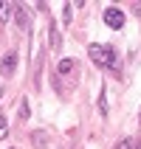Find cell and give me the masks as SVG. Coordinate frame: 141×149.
Here are the masks:
<instances>
[{"label":"cell","mask_w":141,"mask_h":149,"mask_svg":"<svg viewBox=\"0 0 141 149\" xmlns=\"http://www.w3.org/2000/svg\"><path fill=\"white\" fill-rule=\"evenodd\" d=\"M71 8H74V6H71V3H65V23H71Z\"/></svg>","instance_id":"13"},{"label":"cell","mask_w":141,"mask_h":149,"mask_svg":"<svg viewBox=\"0 0 141 149\" xmlns=\"http://www.w3.org/2000/svg\"><path fill=\"white\" fill-rule=\"evenodd\" d=\"M11 17H14L17 28H20L23 34H28V31H31V23H28V11H25V6H23V3H14V8H11Z\"/></svg>","instance_id":"2"},{"label":"cell","mask_w":141,"mask_h":149,"mask_svg":"<svg viewBox=\"0 0 141 149\" xmlns=\"http://www.w3.org/2000/svg\"><path fill=\"white\" fill-rule=\"evenodd\" d=\"M31 141H34V146H45V143H48V132H34L31 135Z\"/></svg>","instance_id":"8"},{"label":"cell","mask_w":141,"mask_h":149,"mask_svg":"<svg viewBox=\"0 0 141 149\" xmlns=\"http://www.w3.org/2000/svg\"><path fill=\"white\" fill-rule=\"evenodd\" d=\"M116 149H133V138H121L116 143Z\"/></svg>","instance_id":"10"},{"label":"cell","mask_w":141,"mask_h":149,"mask_svg":"<svg viewBox=\"0 0 141 149\" xmlns=\"http://www.w3.org/2000/svg\"><path fill=\"white\" fill-rule=\"evenodd\" d=\"M138 127H141V118H138Z\"/></svg>","instance_id":"15"},{"label":"cell","mask_w":141,"mask_h":149,"mask_svg":"<svg viewBox=\"0 0 141 149\" xmlns=\"http://www.w3.org/2000/svg\"><path fill=\"white\" fill-rule=\"evenodd\" d=\"M105 23H107L110 28H121V25H124V11L116 8V6H107L105 8Z\"/></svg>","instance_id":"3"},{"label":"cell","mask_w":141,"mask_h":149,"mask_svg":"<svg viewBox=\"0 0 141 149\" xmlns=\"http://www.w3.org/2000/svg\"><path fill=\"white\" fill-rule=\"evenodd\" d=\"M14 70H17V54H14V51H8V54L0 56V73H3V76H11Z\"/></svg>","instance_id":"4"},{"label":"cell","mask_w":141,"mask_h":149,"mask_svg":"<svg viewBox=\"0 0 141 149\" xmlns=\"http://www.w3.org/2000/svg\"><path fill=\"white\" fill-rule=\"evenodd\" d=\"M20 118H23V121H25V118H28V101H20Z\"/></svg>","instance_id":"12"},{"label":"cell","mask_w":141,"mask_h":149,"mask_svg":"<svg viewBox=\"0 0 141 149\" xmlns=\"http://www.w3.org/2000/svg\"><path fill=\"white\" fill-rule=\"evenodd\" d=\"M99 110H102V113H107V96H105V90L99 93Z\"/></svg>","instance_id":"11"},{"label":"cell","mask_w":141,"mask_h":149,"mask_svg":"<svg viewBox=\"0 0 141 149\" xmlns=\"http://www.w3.org/2000/svg\"><path fill=\"white\" fill-rule=\"evenodd\" d=\"M6 135H8V118H6V116H0V141H3Z\"/></svg>","instance_id":"9"},{"label":"cell","mask_w":141,"mask_h":149,"mask_svg":"<svg viewBox=\"0 0 141 149\" xmlns=\"http://www.w3.org/2000/svg\"><path fill=\"white\" fill-rule=\"evenodd\" d=\"M74 68H76L74 59H59V65H57V79H59V76H71V73H74Z\"/></svg>","instance_id":"6"},{"label":"cell","mask_w":141,"mask_h":149,"mask_svg":"<svg viewBox=\"0 0 141 149\" xmlns=\"http://www.w3.org/2000/svg\"><path fill=\"white\" fill-rule=\"evenodd\" d=\"M88 54H90V59L99 68H107V70H119L121 68V59H119L116 48H110V45H90Z\"/></svg>","instance_id":"1"},{"label":"cell","mask_w":141,"mask_h":149,"mask_svg":"<svg viewBox=\"0 0 141 149\" xmlns=\"http://www.w3.org/2000/svg\"><path fill=\"white\" fill-rule=\"evenodd\" d=\"M48 42H51V48H54V51H59V48H62V37H59L57 23H48Z\"/></svg>","instance_id":"5"},{"label":"cell","mask_w":141,"mask_h":149,"mask_svg":"<svg viewBox=\"0 0 141 149\" xmlns=\"http://www.w3.org/2000/svg\"><path fill=\"white\" fill-rule=\"evenodd\" d=\"M11 8H14V3H0V23L11 20Z\"/></svg>","instance_id":"7"},{"label":"cell","mask_w":141,"mask_h":149,"mask_svg":"<svg viewBox=\"0 0 141 149\" xmlns=\"http://www.w3.org/2000/svg\"><path fill=\"white\" fill-rule=\"evenodd\" d=\"M0 96H3V87H0Z\"/></svg>","instance_id":"14"}]
</instances>
